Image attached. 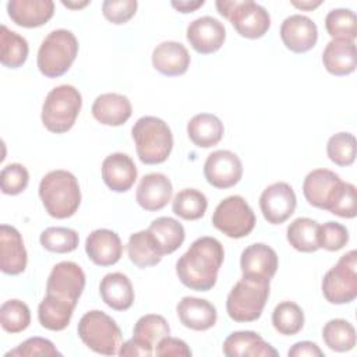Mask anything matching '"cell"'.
<instances>
[{
    "instance_id": "6da1fadb",
    "label": "cell",
    "mask_w": 357,
    "mask_h": 357,
    "mask_svg": "<svg viewBox=\"0 0 357 357\" xmlns=\"http://www.w3.org/2000/svg\"><path fill=\"white\" fill-rule=\"evenodd\" d=\"M225 259L222 243L209 236L192 241L190 248L176 262L180 282L195 291L211 290L218 280L219 269Z\"/></svg>"
},
{
    "instance_id": "7a4b0ae2",
    "label": "cell",
    "mask_w": 357,
    "mask_h": 357,
    "mask_svg": "<svg viewBox=\"0 0 357 357\" xmlns=\"http://www.w3.org/2000/svg\"><path fill=\"white\" fill-rule=\"evenodd\" d=\"M39 197L52 218L67 219L77 212L81 204L78 180L67 170H52L39 183Z\"/></svg>"
},
{
    "instance_id": "3957f363",
    "label": "cell",
    "mask_w": 357,
    "mask_h": 357,
    "mask_svg": "<svg viewBox=\"0 0 357 357\" xmlns=\"http://www.w3.org/2000/svg\"><path fill=\"white\" fill-rule=\"evenodd\" d=\"M269 279L243 275L226 298V311L236 322L257 321L269 297Z\"/></svg>"
},
{
    "instance_id": "277c9868",
    "label": "cell",
    "mask_w": 357,
    "mask_h": 357,
    "mask_svg": "<svg viewBox=\"0 0 357 357\" xmlns=\"http://www.w3.org/2000/svg\"><path fill=\"white\" fill-rule=\"evenodd\" d=\"M139 160L145 165L163 163L173 149V134L162 119L144 116L131 128Z\"/></svg>"
},
{
    "instance_id": "5b68a950",
    "label": "cell",
    "mask_w": 357,
    "mask_h": 357,
    "mask_svg": "<svg viewBox=\"0 0 357 357\" xmlns=\"http://www.w3.org/2000/svg\"><path fill=\"white\" fill-rule=\"evenodd\" d=\"M78 54V40L68 29L52 31L40 43L36 64L47 78L66 74Z\"/></svg>"
},
{
    "instance_id": "8992f818",
    "label": "cell",
    "mask_w": 357,
    "mask_h": 357,
    "mask_svg": "<svg viewBox=\"0 0 357 357\" xmlns=\"http://www.w3.org/2000/svg\"><path fill=\"white\" fill-rule=\"evenodd\" d=\"M82 106V96L73 85L53 88L42 106V123L54 134L67 132L75 123Z\"/></svg>"
},
{
    "instance_id": "52a82bcc",
    "label": "cell",
    "mask_w": 357,
    "mask_h": 357,
    "mask_svg": "<svg viewBox=\"0 0 357 357\" xmlns=\"http://www.w3.org/2000/svg\"><path fill=\"white\" fill-rule=\"evenodd\" d=\"M79 339L95 353L113 356L121 346V331L116 321L99 310L85 312L78 322Z\"/></svg>"
},
{
    "instance_id": "ba28073f",
    "label": "cell",
    "mask_w": 357,
    "mask_h": 357,
    "mask_svg": "<svg viewBox=\"0 0 357 357\" xmlns=\"http://www.w3.org/2000/svg\"><path fill=\"white\" fill-rule=\"evenodd\" d=\"M216 8L220 15L227 18L237 33L247 39L264 36L271 26L269 13L255 1L245 0H218Z\"/></svg>"
},
{
    "instance_id": "9c48e42d",
    "label": "cell",
    "mask_w": 357,
    "mask_h": 357,
    "mask_svg": "<svg viewBox=\"0 0 357 357\" xmlns=\"http://www.w3.org/2000/svg\"><path fill=\"white\" fill-rule=\"evenodd\" d=\"M322 294L331 304H347L357 297V252L342 255L322 279Z\"/></svg>"
},
{
    "instance_id": "30bf717a",
    "label": "cell",
    "mask_w": 357,
    "mask_h": 357,
    "mask_svg": "<svg viewBox=\"0 0 357 357\" xmlns=\"http://www.w3.org/2000/svg\"><path fill=\"white\" fill-rule=\"evenodd\" d=\"M255 213L241 195L220 201L212 215V225L230 238H243L255 227Z\"/></svg>"
},
{
    "instance_id": "8fae6325",
    "label": "cell",
    "mask_w": 357,
    "mask_h": 357,
    "mask_svg": "<svg viewBox=\"0 0 357 357\" xmlns=\"http://www.w3.org/2000/svg\"><path fill=\"white\" fill-rule=\"evenodd\" d=\"M85 287V273L82 268L71 261L56 264L46 282V294L56 296L77 305Z\"/></svg>"
},
{
    "instance_id": "7c38bea8",
    "label": "cell",
    "mask_w": 357,
    "mask_h": 357,
    "mask_svg": "<svg viewBox=\"0 0 357 357\" xmlns=\"http://www.w3.org/2000/svg\"><path fill=\"white\" fill-rule=\"evenodd\" d=\"M204 176L212 187L230 188L241 180L243 163L234 152L219 149L208 155L204 163Z\"/></svg>"
},
{
    "instance_id": "4fadbf2b",
    "label": "cell",
    "mask_w": 357,
    "mask_h": 357,
    "mask_svg": "<svg viewBox=\"0 0 357 357\" xmlns=\"http://www.w3.org/2000/svg\"><path fill=\"white\" fill-rule=\"evenodd\" d=\"M297 198L290 184L278 181L268 185L259 197V208L265 220L271 225L286 222L296 209Z\"/></svg>"
},
{
    "instance_id": "5bb4252c",
    "label": "cell",
    "mask_w": 357,
    "mask_h": 357,
    "mask_svg": "<svg viewBox=\"0 0 357 357\" xmlns=\"http://www.w3.org/2000/svg\"><path fill=\"white\" fill-rule=\"evenodd\" d=\"M226 39L223 24L209 15L199 17L187 26V40L191 47L201 54L218 52Z\"/></svg>"
},
{
    "instance_id": "9a60e30c",
    "label": "cell",
    "mask_w": 357,
    "mask_h": 357,
    "mask_svg": "<svg viewBox=\"0 0 357 357\" xmlns=\"http://www.w3.org/2000/svg\"><path fill=\"white\" fill-rule=\"evenodd\" d=\"M280 38L290 52L305 53L315 46L318 40V28L311 18L301 14H293L282 22Z\"/></svg>"
},
{
    "instance_id": "2e32d148",
    "label": "cell",
    "mask_w": 357,
    "mask_h": 357,
    "mask_svg": "<svg viewBox=\"0 0 357 357\" xmlns=\"http://www.w3.org/2000/svg\"><path fill=\"white\" fill-rule=\"evenodd\" d=\"M88 258L99 266H110L120 261L123 244L117 233L109 229H96L85 240Z\"/></svg>"
},
{
    "instance_id": "e0dca14e",
    "label": "cell",
    "mask_w": 357,
    "mask_h": 357,
    "mask_svg": "<svg viewBox=\"0 0 357 357\" xmlns=\"http://www.w3.org/2000/svg\"><path fill=\"white\" fill-rule=\"evenodd\" d=\"M28 262L26 250L20 231L10 225L0 226V268L6 275H20Z\"/></svg>"
},
{
    "instance_id": "ac0fdd59",
    "label": "cell",
    "mask_w": 357,
    "mask_h": 357,
    "mask_svg": "<svg viewBox=\"0 0 357 357\" xmlns=\"http://www.w3.org/2000/svg\"><path fill=\"white\" fill-rule=\"evenodd\" d=\"M173 195V185L162 173L145 174L137 187L135 199L138 205L149 212L163 209Z\"/></svg>"
},
{
    "instance_id": "d6986e66",
    "label": "cell",
    "mask_w": 357,
    "mask_h": 357,
    "mask_svg": "<svg viewBox=\"0 0 357 357\" xmlns=\"http://www.w3.org/2000/svg\"><path fill=\"white\" fill-rule=\"evenodd\" d=\"M102 178L114 192L128 191L137 180V167L134 160L121 152L106 156L102 162Z\"/></svg>"
},
{
    "instance_id": "ffe728a7",
    "label": "cell",
    "mask_w": 357,
    "mask_h": 357,
    "mask_svg": "<svg viewBox=\"0 0 357 357\" xmlns=\"http://www.w3.org/2000/svg\"><path fill=\"white\" fill-rule=\"evenodd\" d=\"M227 357H278L279 353L252 331L231 332L223 342Z\"/></svg>"
},
{
    "instance_id": "44dd1931",
    "label": "cell",
    "mask_w": 357,
    "mask_h": 357,
    "mask_svg": "<svg viewBox=\"0 0 357 357\" xmlns=\"http://www.w3.org/2000/svg\"><path fill=\"white\" fill-rule=\"evenodd\" d=\"M340 181L339 174L335 172L328 169H315L304 178L303 194L310 205L326 211Z\"/></svg>"
},
{
    "instance_id": "7402d4cb",
    "label": "cell",
    "mask_w": 357,
    "mask_h": 357,
    "mask_svg": "<svg viewBox=\"0 0 357 357\" xmlns=\"http://www.w3.org/2000/svg\"><path fill=\"white\" fill-rule=\"evenodd\" d=\"M7 13L18 26L38 28L53 17L54 3L52 0H10Z\"/></svg>"
},
{
    "instance_id": "603a6c76",
    "label": "cell",
    "mask_w": 357,
    "mask_h": 357,
    "mask_svg": "<svg viewBox=\"0 0 357 357\" xmlns=\"http://www.w3.org/2000/svg\"><path fill=\"white\" fill-rule=\"evenodd\" d=\"M190 61V53L187 47L180 42H162L152 52L153 68L167 77L183 75L188 70Z\"/></svg>"
},
{
    "instance_id": "cb8c5ba5",
    "label": "cell",
    "mask_w": 357,
    "mask_h": 357,
    "mask_svg": "<svg viewBox=\"0 0 357 357\" xmlns=\"http://www.w3.org/2000/svg\"><path fill=\"white\" fill-rule=\"evenodd\" d=\"M278 264L276 251L264 243H254L245 247L240 257L243 275L258 276L269 280L275 276Z\"/></svg>"
},
{
    "instance_id": "d4e9b609",
    "label": "cell",
    "mask_w": 357,
    "mask_h": 357,
    "mask_svg": "<svg viewBox=\"0 0 357 357\" xmlns=\"http://www.w3.org/2000/svg\"><path fill=\"white\" fill-rule=\"evenodd\" d=\"M177 317L180 322L192 331H206L216 324L218 312L212 303L198 297H183L177 307Z\"/></svg>"
},
{
    "instance_id": "484cf974",
    "label": "cell",
    "mask_w": 357,
    "mask_h": 357,
    "mask_svg": "<svg viewBox=\"0 0 357 357\" xmlns=\"http://www.w3.org/2000/svg\"><path fill=\"white\" fill-rule=\"evenodd\" d=\"M322 63L332 75L351 74L357 67L356 43L350 39H332L322 53Z\"/></svg>"
},
{
    "instance_id": "4316f807",
    "label": "cell",
    "mask_w": 357,
    "mask_h": 357,
    "mask_svg": "<svg viewBox=\"0 0 357 357\" xmlns=\"http://www.w3.org/2000/svg\"><path fill=\"white\" fill-rule=\"evenodd\" d=\"M131 102L120 93H102L92 103V116L103 126H121L131 117Z\"/></svg>"
},
{
    "instance_id": "83f0119b",
    "label": "cell",
    "mask_w": 357,
    "mask_h": 357,
    "mask_svg": "<svg viewBox=\"0 0 357 357\" xmlns=\"http://www.w3.org/2000/svg\"><path fill=\"white\" fill-rule=\"evenodd\" d=\"M99 294L103 303L116 311L128 310L135 297L130 279L121 272L105 275L99 284Z\"/></svg>"
},
{
    "instance_id": "f1b7e54d",
    "label": "cell",
    "mask_w": 357,
    "mask_h": 357,
    "mask_svg": "<svg viewBox=\"0 0 357 357\" xmlns=\"http://www.w3.org/2000/svg\"><path fill=\"white\" fill-rule=\"evenodd\" d=\"M225 132L220 119L211 113L195 114L187 124L188 138L198 148H211L220 142Z\"/></svg>"
},
{
    "instance_id": "f546056e",
    "label": "cell",
    "mask_w": 357,
    "mask_h": 357,
    "mask_svg": "<svg viewBox=\"0 0 357 357\" xmlns=\"http://www.w3.org/2000/svg\"><path fill=\"white\" fill-rule=\"evenodd\" d=\"M127 252L130 261L138 268L158 265L163 257L158 241L148 229L130 236L127 243Z\"/></svg>"
},
{
    "instance_id": "4dcf8cb0",
    "label": "cell",
    "mask_w": 357,
    "mask_h": 357,
    "mask_svg": "<svg viewBox=\"0 0 357 357\" xmlns=\"http://www.w3.org/2000/svg\"><path fill=\"white\" fill-rule=\"evenodd\" d=\"M75 305L56 296L46 294L38 307V319L49 331H63L68 326Z\"/></svg>"
},
{
    "instance_id": "1f68e13d",
    "label": "cell",
    "mask_w": 357,
    "mask_h": 357,
    "mask_svg": "<svg viewBox=\"0 0 357 357\" xmlns=\"http://www.w3.org/2000/svg\"><path fill=\"white\" fill-rule=\"evenodd\" d=\"M148 230L153 234L163 255L174 252L185 238L183 225L169 216L156 218L155 220H152Z\"/></svg>"
},
{
    "instance_id": "d6a6232c",
    "label": "cell",
    "mask_w": 357,
    "mask_h": 357,
    "mask_svg": "<svg viewBox=\"0 0 357 357\" xmlns=\"http://www.w3.org/2000/svg\"><path fill=\"white\" fill-rule=\"evenodd\" d=\"M0 61L4 67L18 68L28 57L29 47L24 36L14 31H10L6 25L0 28Z\"/></svg>"
},
{
    "instance_id": "836d02e7",
    "label": "cell",
    "mask_w": 357,
    "mask_h": 357,
    "mask_svg": "<svg viewBox=\"0 0 357 357\" xmlns=\"http://www.w3.org/2000/svg\"><path fill=\"white\" fill-rule=\"evenodd\" d=\"M318 227L319 225L310 218H297L287 226V241L300 252H315L319 248Z\"/></svg>"
},
{
    "instance_id": "e575fe53",
    "label": "cell",
    "mask_w": 357,
    "mask_h": 357,
    "mask_svg": "<svg viewBox=\"0 0 357 357\" xmlns=\"http://www.w3.org/2000/svg\"><path fill=\"white\" fill-rule=\"evenodd\" d=\"M322 339L333 351H349L356 346V329L349 321L335 318L324 325Z\"/></svg>"
},
{
    "instance_id": "d590c367",
    "label": "cell",
    "mask_w": 357,
    "mask_h": 357,
    "mask_svg": "<svg viewBox=\"0 0 357 357\" xmlns=\"http://www.w3.org/2000/svg\"><path fill=\"white\" fill-rule=\"evenodd\" d=\"M172 208L178 218L184 220H197L205 215L208 199L202 191L197 188H185L174 195Z\"/></svg>"
},
{
    "instance_id": "8d00e7d4",
    "label": "cell",
    "mask_w": 357,
    "mask_h": 357,
    "mask_svg": "<svg viewBox=\"0 0 357 357\" xmlns=\"http://www.w3.org/2000/svg\"><path fill=\"white\" fill-rule=\"evenodd\" d=\"M272 325L280 335L293 336L304 326V312L296 303L282 301L272 312Z\"/></svg>"
},
{
    "instance_id": "74e56055",
    "label": "cell",
    "mask_w": 357,
    "mask_h": 357,
    "mask_svg": "<svg viewBox=\"0 0 357 357\" xmlns=\"http://www.w3.org/2000/svg\"><path fill=\"white\" fill-rule=\"evenodd\" d=\"M0 324L8 333H20L25 331L31 324L29 307L17 298L4 301L0 308Z\"/></svg>"
},
{
    "instance_id": "f35d334b",
    "label": "cell",
    "mask_w": 357,
    "mask_h": 357,
    "mask_svg": "<svg viewBox=\"0 0 357 357\" xmlns=\"http://www.w3.org/2000/svg\"><path fill=\"white\" fill-rule=\"evenodd\" d=\"M326 32L332 39H350L357 36V18L349 8H335L325 17Z\"/></svg>"
},
{
    "instance_id": "ab89813d",
    "label": "cell",
    "mask_w": 357,
    "mask_h": 357,
    "mask_svg": "<svg viewBox=\"0 0 357 357\" xmlns=\"http://www.w3.org/2000/svg\"><path fill=\"white\" fill-rule=\"evenodd\" d=\"M39 241L42 247L50 252L66 254L78 247V233L70 227H47L40 233Z\"/></svg>"
},
{
    "instance_id": "60d3db41",
    "label": "cell",
    "mask_w": 357,
    "mask_h": 357,
    "mask_svg": "<svg viewBox=\"0 0 357 357\" xmlns=\"http://www.w3.org/2000/svg\"><path fill=\"white\" fill-rule=\"evenodd\" d=\"M356 138L351 132H337L328 139V158L337 166H350L356 160Z\"/></svg>"
},
{
    "instance_id": "b9f144b4",
    "label": "cell",
    "mask_w": 357,
    "mask_h": 357,
    "mask_svg": "<svg viewBox=\"0 0 357 357\" xmlns=\"http://www.w3.org/2000/svg\"><path fill=\"white\" fill-rule=\"evenodd\" d=\"M132 335L145 340L151 346H156L159 340L170 335V326L162 315L146 314L135 322Z\"/></svg>"
},
{
    "instance_id": "7bdbcfd3",
    "label": "cell",
    "mask_w": 357,
    "mask_h": 357,
    "mask_svg": "<svg viewBox=\"0 0 357 357\" xmlns=\"http://www.w3.org/2000/svg\"><path fill=\"white\" fill-rule=\"evenodd\" d=\"M326 211L331 213L351 219L357 215V191L351 183L340 181L333 197L331 198Z\"/></svg>"
},
{
    "instance_id": "ee69618b",
    "label": "cell",
    "mask_w": 357,
    "mask_h": 357,
    "mask_svg": "<svg viewBox=\"0 0 357 357\" xmlns=\"http://www.w3.org/2000/svg\"><path fill=\"white\" fill-rule=\"evenodd\" d=\"M29 183V173L21 163H10L0 173L1 191L7 195L21 194Z\"/></svg>"
},
{
    "instance_id": "f6af8a7d",
    "label": "cell",
    "mask_w": 357,
    "mask_h": 357,
    "mask_svg": "<svg viewBox=\"0 0 357 357\" xmlns=\"http://www.w3.org/2000/svg\"><path fill=\"white\" fill-rule=\"evenodd\" d=\"M349 241L347 229L337 222H326L318 227V247L326 251H339Z\"/></svg>"
},
{
    "instance_id": "bcb514c9",
    "label": "cell",
    "mask_w": 357,
    "mask_h": 357,
    "mask_svg": "<svg viewBox=\"0 0 357 357\" xmlns=\"http://www.w3.org/2000/svg\"><path fill=\"white\" fill-rule=\"evenodd\" d=\"M6 357H53V356H61V353L56 349V346L45 337H29L25 342H22L15 349L7 351L4 354Z\"/></svg>"
},
{
    "instance_id": "7dc6e473",
    "label": "cell",
    "mask_w": 357,
    "mask_h": 357,
    "mask_svg": "<svg viewBox=\"0 0 357 357\" xmlns=\"http://www.w3.org/2000/svg\"><path fill=\"white\" fill-rule=\"evenodd\" d=\"M137 7L135 0H106L102 4V13L107 21L120 25L134 17Z\"/></svg>"
},
{
    "instance_id": "c3c4849f",
    "label": "cell",
    "mask_w": 357,
    "mask_h": 357,
    "mask_svg": "<svg viewBox=\"0 0 357 357\" xmlns=\"http://www.w3.org/2000/svg\"><path fill=\"white\" fill-rule=\"evenodd\" d=\"M155 354L156 356H178V357H190L192 353L190 350V347L187 346V343L181 339L177 337H172V336H165L162 340H159V343L156 344L155 349Z\"/></svg>"
},
{
    "instance_id": "681fc988",
    "label": "cell",
    "mask_w": 357,
    "mask_h": 357,
    "mask_svg": "<svg viewBox=\"0 0 357 357\" xmlns=\"http://www.w3.org/2000/svg\"><path fill=\"white\" fill-rule=\"evenodd\" d=\"M119 356L121 357H149L153 354V346L146 343L145 340L132 336L130 340L124 342L119 349Z\"/></svg>"
},
{
    "instance_id": "f907efd6",
    "label": "cell",
    "mask_w": 357,
    "mask_h": 357,
    "mask_svg": "<svg viewBox=\"0 0 357 357\" xmlns=\"http://www.w3.org/2000/svg\"><path fill=\"white\" fill-rule=\"evenodd\" d=\"M287 356L289 357H322L324 351L319 349V346L317 343L303 340V342L294 343L289 349Z\"/></svg>"
},
{
    "instance_id": "816d5d0a",
    "label": "cell",
    "mask_w": 357,
    "mask_h": 357,
    "mask_svg": "<svg viewBox=\"0 0 357 357\" xmlns=\"http://www.w3.org/2000/svg\"><path fill=\"white\" fill-rule=\"evenodd\" d=\"M204 0H197V1H172V6L178 11V13H192L197 8L204 6Z\"/></svg>"
},
{
    "instance_id": "f5cc1de1",
    "label": "cell",
    "mask_w": 357,
    "mask_h": 357,
    "mask_svg": "<svg viewBox=\"0 0 357 357\" xmlns=\"http://www.w3.org/2000/svg\"><path fill=\"white\" fill-rule=\"evenodd\" d=\"M321 3H322L321 0H317V1H312V0H310V1H296V0H293V1H291V4H293L294 7L301 8V10H307V11L317 8L318 6H321Z\"/></svg>"
},
{
    "instance_id": "db71d44e",
    "label": "cell",
    "mask_w": 357,
    "mask_h": 357,
    "mask_svg": "<svg viewBox=\"0 0 357 357\" xmlns=\"http://www.w3.org/2000/svg\"><path fill=\"white\" fill-rule=\"evenodd\" d=\"M91 1H81V3H71V1H61L63 6L68 7V8H82L85 6H88Z\"/></svg>"
}]
</instances>
